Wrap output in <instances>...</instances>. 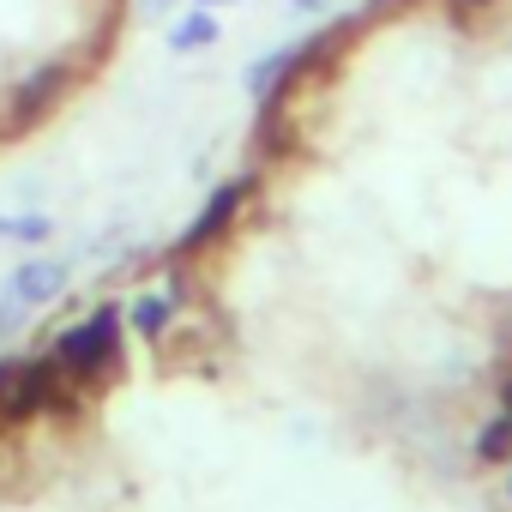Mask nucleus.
Returning a JSON list of instances; mask_svg holds the SVG:
<instances>
[{
  "label": "nucleus",
  "instance_id": "f257e3e1",
  "mask_svg": "<svg viewBox=\"0 0 512 512\" xmlns=\"http://www.w3.org/2000/svg\"><path fill=\"white\" fill-rule=\"evenodd\" d=\"M55 362H61V374H73V380H97L103 368L121 362V320H115V314H97V320L73 326V332L55 344Z\"/></svg>",
  "mask_w": 512,
  "mask_h": 512
},
{
  "label": "nucleus",
  "instance_id": "f03ea898",
  "mask_svg": "<svg viewBox=\"0 0 512 512\" xmlns=\"http://www.w3.org/2000/svg\"><path fill=\"white\" fill-rule=\"evenodd\" d=\"M476 458H482V464H512V422L494 416V422L476 434Z\"/></svg>",
  "mask_w": 512,
  "mask_h": 512
},
{
  "label": "nucleus",
  "instance_id": "7ed1b4c3",
  "mask_svg": "<svg viewBox=\"0 0 512 512\" xmlns=\"http://www.w3.org/2000/svg\"><path fill=\"white\" fill-rule=\"evenodd\" d=\"M55 290V272L49 266H37V272H25L19 284H13V296H25V302H37V296H49Z\"/></svg>",
  "mask_w": 512,
  "mask_h": 512
}]
</instances>
